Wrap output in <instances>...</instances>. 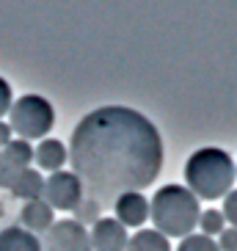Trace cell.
Segmentation results:
<instances>
[{"label":"cell","instance_id":"obj_1","mask_svg":"<svg viewBox=\"0 0 237 251\" xmlns=\"http://www.w3.org/2000/svg\"><path fill=\"white\" fill-rule=\"evenodd\" d=\"M67 152L72 174L99 204L116 201L124 193H141L163 169L157 127L124 105H102L83 116Z\"/></svg>","mask_w":237,"mask_h":251},{"label":"cell","instance_id":"obj_2","mask_svg":"<svg viewBox=\"0 0 237 251\" xmlns=\"http://www.w3.org/2000/svg\"><path fill=\"white\" fill-rule=\"evenodd\" d=\"M235 160L229 152L218 147L196 149L185 163V182L188 191L196 199H223L235 182Z\"/></svg>","mask_w":237,"mask_h":251},{"label":"cell","instance_id":"obj_3","mask_svg":"<svg viewBox=\"0 0 237 251\" xmlns=\"http://www.w3.org/2000/svg\"><path fill=\"white\" fill-rule=\"evenodd\" d=\"M152 224L166 237H188L199 224V199L182 185H163L149 204Z\"/></svg>","mask_w":237,"mask_h":251},{"label":"cell","instance_id":"obj_4","mask_svg":"<svg viewBox=\"0 0 237 251\" xmlns=\"http://www.w3.org/2000/svg\"><path fill=\"white\" fill-rule=\"evenodd\" d=\"M55 125V111L45 97L39 94H25L17 102H11L8 111V127L23 141H42Z\"/></svg>","mask_w":237,"mask_h":251},{"label":"cell","instance_id":"obj_5","mask_svg":"<svg viewBox=\"0 0 237 251\" xmlns=\"http://www.w3.org/2000/svg\"><path fill=\"white\" fill-rule=\"evenodd\" d=\"M83 182L74 177L72 171H55L45 179V193L42 199L52 207V210H61V213H74L77 204L83 201Z\"/></svg>","mask_w":237,"mask_h":251},{"label":"cell","instance_id":"obj_6","mask_svg":"<svg viewBox=\"0 0 237 251\" xmlns=\"http://www.w3.org/2000/svg\"><path fill=\"white\" fill-rule=\"evenodd\" d=\"M42 251H94L86 226L77 221H55L42 237Z\"/></svg>","mask_w":237,"mask_h":251},{"label":"cell","instance_id":"obj_7","mask_svg":"<svg viewBox=\"0 0 237 251\" xmlns=\"http://www.w3.org/2000/svg\"><path fill=\"white\" fill-rule=\"evenodd\" d=\"M91 249L94 251H127V226L116 221V218H99L89 232Z\"/></svg>","mask_w":237,"mask_h":251},{"label":"cell","instance_id":"obj_8","mask_svg":"<svg viewBox=\"0 0 237 251\" xmlns=\"http://www.w3.org/2000/svg\"><path fill=\"white\" fill-rule=\"evenodd\" d=\"M113 213L121 226H143L149 221V199L143 193H124L113 201Z\"/></svg>","mask_w":237,"mask_h":251},{"label":"cell","instance_id":"obj_9","mask_svg":"<svg viewBox=\"0 0 237 251\" xmlns=\"http://www.w3.org/2000/svg\"><path fill=\"white\" fill-rule=\"evenodd\" d=\"M20 221H23V229H28L30 235H45L55 224V210L45 199L25 201L23 210H20Z\"/></svg>","mask_w":237,"mask_h":251},{"label":"cell","instance_id":"obj_10","mask_svg":"<svg viewBox=\"0 0 237 251\" xmlns=\"http://www.w3.org/2000/svg\"><path fill=\"white\" fill-rule=\"evenodd\" d=\"M33 160H36L39 169L55 174V171H61V166L69 160V152H67V147H64L58 138H42L39 141V147L33 149Z\"/></svg>","mask_w":237,"mask_h":251},{"label":"cell","instance_id":"obj_11","mask_svg":"<svg viewBox=\"0 0 237 251\" xmlns=\"http://www.w3.org/2000/svg\"><path fill=\"white\" fill-rule=\"evenodd\" d=\"M0 251H42V240L23 226L0 229Z\"/></svg>","mask_w":237,"mask_h":251},{"label":"cell","instance_id":"obj_12","mask_svg":"<svg viewBox=\"0 0 237 251\" xmlns=\"http://www.w3.org/2000/svg\"><path fill=\"white\" fill-rule=\"evenodd\" d=\"M8 191L14 193L17 199H25V201H33V199H42L45 193V177L33 169H23L17 174V179L11 182Z\"/></svg>","mask_w":237,"mask_h":251},{"label":"cell","instance_id":"obj_13","mask_svg":"<svg viewBox=\"0 0 237 251\" xmlns=\"http://www.w3.org/2000/svg\"><path fill=\"white\" fill-rule=\"evenodd\" d=\"M127 251H171V243H168V237L160 235L157 229H138L130 237Z\"/></svg>","mask_w":237,"mask_h":251},{"label":"cell","instance_id":"obj_14","mask_svg":"<svg viewBox=\"0 0 237 251\" xmlns=\"http://www.w3.org/2000/svg\"><path fill=\"white\" fill-rule=\"evenodd\" d=\"M30 160H33V149H30L28 141L11 138L6 147H3V163L11 166V169H17V171L30 169Z\"/></svg>","mask_w":237,"mask_h":251},{"label":"cell","instance_id":"obj_15","mask_svg":"<svg viewBox=\"0 0 237 251\" xmlns=\"http://www.w3.org/2000/svg\"><path fill=\"white\" fill-rule=\"evenodd\" d=\"M199 226H201V235H207V237L221 235L223 229H226L223 213H221V210H215V207H210V210H201V215H199Z\"/></svg>","mask_w":237,"mask_h":251},{"label":"cell","instance_id":"obj_16","mask_svg":"<svg viewBox=\"0 0 237 251\" xmlns=\"http://www.w3.org/2000/svg\"><path fill=\"white\" fill-rule=\"evenodd\" d=\"M177 251H221V249L207 235H188V237H182V243L177 246Z\"/></svg>","mask_w":237,"mask_h":251},{"label":"cell","instance_id":"obj_17","mask_svg":"<svg viewBox=\"0 0 237 251\" xmlns=\"http://www.w3.org/2000/svg\"><path fill=\"white\" fill-rule=\"evenodd\" d=\"M74 215H77V218H74L77 224H83V221H86V224H96L99 218H102V215H99V201H96V199H91V196H89V199L83 196V201L77 204Z\"/></svg>","mask_w":237,"mask_h":251},{"label":"cell","instance_id":"obj_18","mask_svg":"<svg viewBox=\"0 0 237 251\" xmlns=\"http://www.w3.org/2000/svg\"><path fill=\"white\" fill-rule=\"evenodd\" d=\"M221 213H223V221L229 224V226L237 229V191H229V193H226Z\"/></svg>","mask_w":237,"mask_h":251},{"label":"cell","instance_id":"obj_19","mask_svg":"<svg viewBox=\"0 0 237 251\" xmlns=\"http://www.w3.org/2000/svg\"><path fill=\"white\" fill-rule=\"evenodd\" d=\"M218 249L221 251H237V229L235 226H226L218 235Z\"/></svg>","mask_w":237,"mask_h":251},{"label":"cell","instance_id":"obj_20","mask_svg":"<svg viewBox=\"0 0 237 251\" xmlns=\"http://www.w3.org/2000/svg\"><path fill=\"white\" fill-rule=\"evenodd\" d=\"M8 111H11V86H8V80L0 77V122Z\"/></svg>","mask_w":237,"mask_h":251},{"label":"cell","instance_id":"obj_21","mask_svg":"<svg viewBox=\"0 0 237 251\" xmlns=\"http://www.w3.org/2000/svg\"><path fill=\"white\" fill-rule=\"evenodd\" d=\"M11 138H14V133H11V127H8L6 122H0V149L6 147V144H8Z\"/></svg>","mask_w":237,"mask_h":251},{"label":"cell","instance_id":"obj_22","mask_svg":"<svg viewBox=\"0 0 237 251\" xmlns=\"http://www.w3.org/2000/svg\"><path fill=\"white\" fill-rule=\"evenodd\" d=\"M0 163H3V152H0Z\"/></svg>","mask_w":237,"mask_h":251},{"label":"cell","instance_id":"obj_23","mask_svg":"<svg viewBox=\"0 0 237 251\" xmlns=\"http://www.w3.org/2000/svg\"><path fill=\"white\" fill-rule=\"evenodd\" d=\"M235 171H237V166H235Z\"/></svg>","mask_w":237,"mask_h":251}]
</instances>
